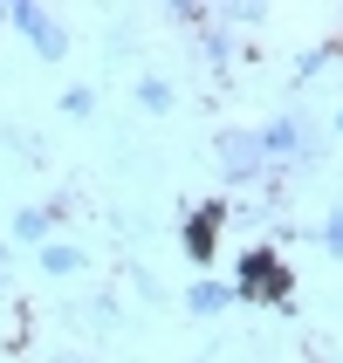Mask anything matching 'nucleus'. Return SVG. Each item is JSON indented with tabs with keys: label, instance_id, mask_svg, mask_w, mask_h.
<instances>
[{
	"label": "nucleus",
	"instance_id": "obj_1",
	"mask_svg": "<svg viewBox=\"0 0 343 363\" xmlns=\"http://www.w3.org/2000/svg\"><path fill=\"white\" fill-rule=\"evenodd\" d=\"M241 281H247V295H268V302H288V274H282V261H275V254H247Z\"/></svg>",
	"mask_w": 343,
	"mask_h": 363
},
{
	"label": "nucleus",
	"instance_id": "obj_2",
	"mask_svg": "<svg viewBox=\"0 0 343 363\" xmlns=\"http://www.w3.org/2000/svg\"><path fill=\"white\" fill-rule=\"evenodd\" d=\"M14 21L28 28V35H35V48H41V55H62V28L41 14V7H14Z\"/></svg>",
	"mask_w": 343,
	"mask_h": 363
},
{
	"label": "nucleus",
	"instance_id": "obj_3",
	"mask_svg": "<svg viewBox=\"0 0 343 363\" xmlns=\"http://www.w3.org/2000/svg\"><path fill=\"white\" fill-rule=\"evenodd\" d=\"M213 226H220V206H206V213H192V220H185V254H192V261H206V254H213Z\"/></svg>",
	"mask_w": 343,
	"mask_h": 363
},
{
	"label": "nucleus",
	"instance_id": "obj_4",
	"mask_svg": "<svg viewBox=\"0 0 343 363\" xmlns=\"http://www.w3.org/2000/svg\"><path fill=\"white\" fill-rule=\"evenodd\" d=\"M227 164H234V172H247V164H254V144H247L241 130H234V138H227Z\"/></svg>",
	"mask_w": 343,
	"mask_h": 363
},
{
	"label": "nucleus",
	"instance_id": "obj_5",
	"mask_svg": "<svg viewBox=\"0 0 343 363\" xmlns=\"http://www.w3.org/2000/svg\"><path fill=\"white\" fill-rule=\"evenodd\" d=\"M220 302H227L220 288H206V281H200V288H192V308H200V315H213V308H220Z\"/></svg>",
	"mask_w": 343,
	"mask_h": 363
},
{
	"label": "nucleus",
	"instance_id": "obj_6",
	"mask_svg": "<svg viewBox=\"0 0 343 363\" xmlns=\"http://www.w3.org/2000/svg\"><path fill=\"white\" fill-rule=\"evenodd\" d=\"M330 240H337V247H343V213H337V220H330Z\"/></svg>",
	"mask_w": 343,
	"mask_h": 363
}]
</instances>
